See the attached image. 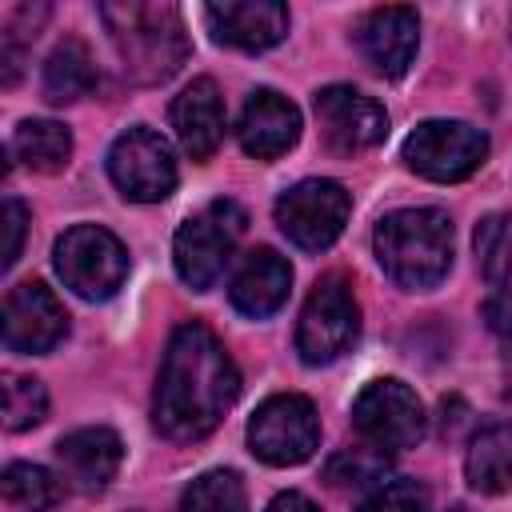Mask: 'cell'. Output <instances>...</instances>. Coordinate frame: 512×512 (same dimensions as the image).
<instances>
[{"instance_id":"30","label":"cell","mask_w":512,"mask_h":512,"mask_svg":"<svg viewBox=\"0 0 512 512\" xmlns=\"http://www.w3.org/2000/svg\"><path fill=\"white\" fill-rule=\"evenodd\" d=\"M484 320L496 336L512 340V292H496L488 304H484Z\"/></svg>"},{"instance_id":"15","label":"cell","mask_w":512,"mask_h":512,"mask_svg":"<svg viewBox=\"0 0 512 512\" xmlns=\"http://www.w3.org/2000/svg\"><path fill=\"white\" fill-rule=\"evenodd\" d=\"M208 32L220 44L244 48V52H264L284 40L288 32V8L280 0H224L204 8Z\"/></svg>"},{"instance_id":"9","label":"cell","mask_w":512,"mask_h":512,"mask_svg":"<svg viewBox=\"0 0 512 512\" xmlns=\"http://www.w3.org/2000/svg\"><path fill=\"white\" fill-rule=\"evenodd\" d=\"M352 212V200L344 184L336 180H300L276 200V224L280 232L304 248V252H324L336 244Z\"/></svg>"},{"instance_id":"28","label":"cell","mask_w":512,"mask_h":512,"mask_svg":"<svg viewBox=\"0 0 512 512\" xmlns=\"http://www.w3.org/2000/svg\"><path fill=\"white\" fill-rule=\"evenodd\" d=\"M360 512H428V492L416 480H392V484H380Z\"/></svg>"},{"instance_id":"24","label":"cell","mask_w":512,"mask_h":512,"mask_svg":"<svg viewBox=\"0 0 512 512\" xmlns=\"http://www.w3.org/2000/svg\"><path fill=\"white\" fill-rule=\"evenodd\" d=\"M476 264L488 284L512 280V212H492L476 224Z\"/></svg>"},{"instance_id":"3","label":"cell","mask_w":512,"mask_h":512,"mask_svg":"<svg viewBox=\"0 0 512 512\" xmlns=\"http://www.w3.org/2000/svg\"><path fill=\"white\" fill-rule=\"evenodd\" d=\"M380 268L412 292L436 288L452 268V220L440 208H400L376 224Z\"/></svg>"},{"instance_id":"7","label":"cell","mask_w":512,"mask_h":512,"mask_svg":"<svg viewBox=\"0 0 512 512\" xmlns=\"http://www.w3.org/2000/svg\"><path fill=\"white\" fill-rule=\"evenodd\" d=\"M316 444H320V416L308 396L296 392L268 396L248 420V448L264 464L276 468L304 464L316 452Z\"/></svg>"},{"instance_id":"10","label":"cell","mask_w":512,"mask_h":512,"mask_svg":"<svg viewBox=\"0 0 512 512\" xmlns=\"http://www.w3.org/2000/svg\"><path fill=\"white\" fill-rule=\"evenodd\" d=\"M352 424L372 448L400 452L424 436V404L404 380L384 376L360 388L352 400Z\"/></svg>"},{"instance_id":"6","label":"cell","mask_w":512,"mask_h":512,"mask_svg":"<svg viewBox=\"0 0 512 512\" xmlns=\"http://www.w3.org/2000/svg\"><path fill=\"white\" fill-rule=\"evenodd\" d=\"M56 272L84 300H108L128 280L124 244L100 224H76L56 240Z\"/></svg>"},{"instance_id":"13","label":"cell","mask_w":512,"mask_h":512,"mask_svg":"<svg viewBox=\"0 0 512 512\" xmlns=\"http://www.w3.org/2000/svg\"><path fill=\"white\" fill-rule=\"evenodd\" d=\"M64 332H68V312L40 280H24L4 296V344L12 352L24 356L52 352L64 340Z\"/></svg>"},{"instance_id":"12","label":"cell","mask_w":512,"mask_h":512,"mask_svg":"<svg viewBox=\"0 0 512 512\" xmlns=\"http://www.w3.org/2000/svg\"><path fill=\"white\" fill-rule=\"evenodd\" d=\"M316 120L324 144L340 156L368 152L388 136V112L348 84H328L316 92Z\"/></svg>"},{"instance_id":"29","label":"cell","mask_w":512,"mask_h":512,"mask_svg":"<svg viewBox=\"0 0 512 512\" xmlns=\"http://www.w3.org/2000/svg\"><path fill=\"white\" fill-rule=\"evenodd\" d=\"M0 220H4V268H12V264H16V256H20V248H24L28 208H24L16 196H8V200H4V208H0Z\"/></svg>"},{"instance_id":"25","label":"cell","mask_w":512,"mask_h":512,"mask_svg":"<svg viewBox=\"0 0 512 512\" xmlns=\"http://www.w3.org/2000/svg\"><path fill=\"white\" fill-rule=\"evenodd\" d=\"M180 512H248L240 476L224 472V468L196 476L180 496Z\"/></svg>"},{"instance_id":"31","label":"cell","mask_w":512,"mask_h":512,"mask_svg":"<svg viewBox=\"0 0 512 512\" xmlns=\"http://www.w3.org/2000/svg\"><path fill=\"white\" fill-rule=\"evenodd\" d=\"M268 512H320L308 496H300V492H280L272 504H268Z\"/></svg>"},{"instance_id":"1","label":"cell","mask_w":512,"mask_h":512,"mask_svg":"<svg viewBox=\"0 0 512 512\" xmlns=\"http://www.w3.org/2000/svg\"><path fill=\"white\" fill-rule=\"evenodd\" d=\"M236 396H240V372L228 348L216 340V332L200 320L180 324L168 340L152 400V420L160 436L176 444L204 440L236 404Z\"/></svg>"},{"instance_id":"23","label":"cell","mask_w":512,"mask_h":512,"mask_svg":"<svg viewBox=\"0 0 512 512\" xmlns=\"http://www.w3.org/2000/svg\"><path fill=\"white\" fill-rule=\"evenodd\" d=\"M64 496L60 480L40 464H8L4 468V500L16 512H48Z\"/></svg>"},{"instance_id":"18","label":"cell","mask_w":512,"mask_h":512,"mask_svg":"<svg viewBox=\"0 0 512 512\" xmlns=\"http://www.w3.org/2000/svg\"><path fill=\"white\" fill-rule=\"evenodd\" d=\"M172 128L192 160H208L224 140V100L216 80L200 76L172 100Z\"/></svg>"},{"instance_id":"14","label":"cell","mask_w":512,"mask_h":512,"mask_svg":"<svg viewBox=\"0 0 512 512\" xmlns=\"http://www.w3.org/2000/svg\"><path fill=\"white\" fill-rule=\"evenodd\" d=\"M356 44L364 52V60L372 64V72L396 80L412 68L416 60V44H420V20L412 8L404 4H388V8H372L360 28H356Z\"/></svg>"},{"instance_id":"22","label":"cell","mask_w":512,"mask_h":512,"mask_svg":"<svg viewBox=\"0 0 512 512\" xmlns=\"http://www.w3.org/2000/svg\"><path fill=\"white\" fill-rule=\"evenodd\" d=\"M8 152L32 172H60L72 156V136L56 120H20Z\"/></svg>"},{"instance_id":"21","label":"cell","mask_w":512,"mask_h":512,"mask_svg":"<svg viewBox=\"0 0 512 512\" xmlns=\"http://www.w3.org/2000/svg\"><path fill=\"white\" fill-rule=\"evenodd\" d=\"M96 88V64L84 40L68 36L60 40L44 60V100L48 104H72Z\"/></svg>"},{"instance_id":"19","label":"cell","mask_w":512,"mask_h":512,"mask_svg":"<svg viewBox=\"0 0 512 512\" xmlns=\"http://www.w3.org/2000/svg\"><path fill=\"white\" fill-rule=\"evenodd\" d=\"M288 288H292V268H288V260H284L280 252H272V248H256V252H248V260L236 268L228 296H232L236 312H244V316H252V320H264V316H272V312L288 300Z\"/></svg>"},{"instance_id":"2","label":"cell","mask_w":512,"mask_h":512,"mask_svg":"<svg viewBox=\"0 0 512 512\" xmlns=\"http://www.w3.org/2000/svg\"><path fill=\"white\" fill-rule=\"evenodd\" d=\"M100 20L136 84H160L188 60V36L176 4H100Z\"/></svg>"},{"instance_id":"16","label":"cell","mask_w":512,"mask_h":512,"mask_svg":"<svg viewBox=\"0 0 512 512\" xmlns=\"http://www.w3.org/2000/svg\"><path fill=\"white\" fill-rule=\"evenodd\" d=\"M236 136H240V148L248 156L276 160L300 140V108L272 88H256L240 112Z\"/></svg>"},{"instance_id":"17","label":"cell","mask_w":512,"mask_h":512,"mask_svg":"<svg viewBox=\"0 0 512 512\" xmlns=\"http://www.w3.org/2000/svg\"><path fill=\"white\" fill-rule=\"evenodd\" d=\"M124 460V444L112 428H76L56 444V464L64 480H72L80 492H100Z\"/></svg>"},{"instance_id":"26","label":"cell","mask_w":512,"mask_h":512,"mask_svg":"<svg viewBox=\"0 0 512 512\" xmlns=\"http://www.w3.org/2000/svg\"><path fill=\"white\" fill-rule=\"evenodd\" d=\"M48 416V392L36 376H4V428L8 432H24L36 428Z\"/></svg>"},{"instance_id":"5","label":"cell","mask_w":512,"mask_h":512,"mask_svg":"<svg viewBox=\"0 0 512 512\" xmlns=\"http://www.w3.org/2000/svg\"><path fill=\"white\" fill-rule=\"evenodd\" d=\"M360 332V308L352 296V284L340 272H328L316 280V288L304 300L300 324H296V352L304 364H332L340 360Z\"/></svg>"},{"instance_id":"20","label":"cell","mask_w":512,"mask_h":512,"mask_svg":"<svg viewBox=\"0 0 512 512\" xmlns=\"http://www.w3.org/2000/svg\"><path fill=\"white\" fill-rule=\"evenodd\" d=\"M464 476L476 492L496 496L512 484V424H484L464 456Z\"/></svg>"},{"instance_id":"27","label":"cell","mask_w":512,"mask_h":512,"mask_svg":"<svg viewBox=\"0 0 512 512\" xmlns=\"http://www.w3.org/2000/svg\"><path fill=\"white\" fill-rule=\"evenodd\" d=\"M384 472H388V464H384V452H380V448H348V452H336V456L328 460L324 480H328L332 488H352V492H360V488L384 484Z\"/></svg>"},{"instance_id":"11","label":"cell","mask_w":512,"mask_h":512,"mask_svg":"<svg viewBox=\"0 0 512 512\" xmlns=\"http://www.w3.org/2000/svg\"><path fill=\"white\" fill-rule=\"evenodd\" d=\"M108 176L128 200H140V204H156L172 196L176 160H172L168 140L144 124L120 132L108 148Z\"/></svg>"},{"instance_id":"4","label":"cell","mask_w":512,"mask_h":512,"mask_svg":"<svg viewBox=\"0 0 512 512\" xmlns=\"http://www.w3.org/2000/svg\"><path fill=\"white\" fill-rule=\"evenodd\" d=\"M244 208L232 200H212L204 212L188 216L172 240V264L180 272V280L196 292L212 288L216 276L224 272L240 232H244Z\"/></svg>"},{"instance_id":"8","label":"cell","mask_w":512,"mask_h":512,"mask_svg":"<svg viewBox=\"0 0 512 512\" xmlns=\"http://www.w3.org/2000/svg\"><path fill=\"white\" fill-rule=\"evenodd\" d=\"M488 156V136L464 120H424L404 140V164L436 184L472 176Z\"/></svg>"}]
</instances>
